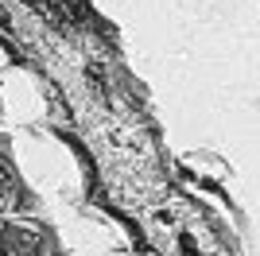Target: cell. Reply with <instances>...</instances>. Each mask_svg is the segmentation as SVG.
<instances>
[{
    "instance_id": "6da1fadb",
    "label": "cell",
    "mask_w": 260,
    "mask_h": 256,
    "mask_svg": "<svg viewBox=\"0 0 260 256\" xmlns=\"http://www.w3.org/2000/svg\"><path fill=\"white\" fill-rule=\"evenodd\" d=\"M0 256H51V233L35 217H0Z\"/></svg>"
},
{
    "instance_id": "7a4b0ae2",
    "label": "cell",
    "mask_w": 260,
    "mask_h": 256,
    "mask_svg": "<svg viewBox=\"0 0 260 256\" xmlns=\"http://www.w3.org/2000/svg\"><path fill=\"white\" fill-rule=\"evenodd\" d=\"M20 206H23V186L16 179V171L8 167V159H0V217H12Z\"/></svg>"
}]
</instances>
